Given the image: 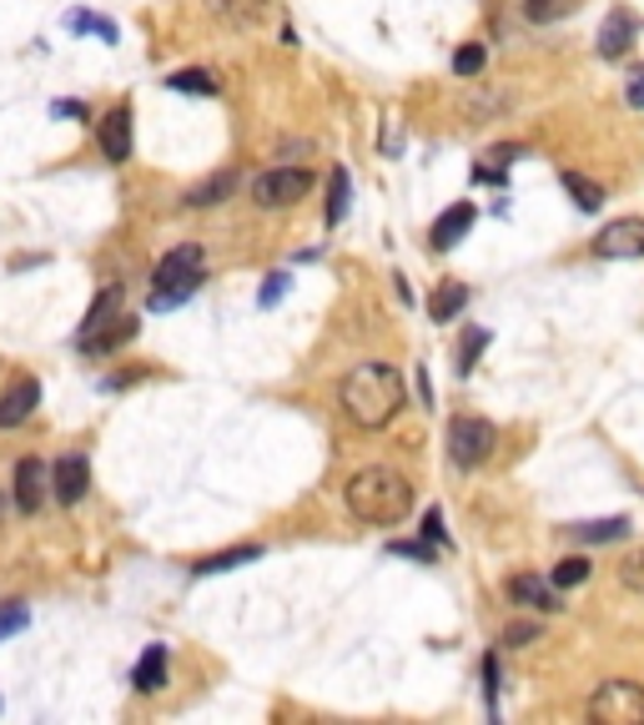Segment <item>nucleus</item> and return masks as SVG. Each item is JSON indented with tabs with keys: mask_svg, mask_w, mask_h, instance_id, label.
I'll use <instances>...</instances> for the list:
<instances>
[{
	"mask_svg": "<svg viewBox=\"0 0 644 725\" xmlns=\"http://www.w3.org/2000/svg\"><path fill=\"white\" fill-rule=\"evenodd\" d=\"M11 484H15V504H21V514H41V504L51 499V469L41 464V459H21Z\"/></svg>",
	"mask_w": 644,
	"mask_h": 725,
	"instance_id": "obj_9",
	"label": "nucleus"
},
{
	"mask_svg": "<svg viewBox=\"0 0 644 725\" xmlns=\"http://www.w3.org/2000/svg\"><path fill=\"white\" fill-rule=\"evenodd\" d=\"M347 191H353L347 172H333V202H327V222H343V212H347Z\"/></svg>",
	"mask_w": 644,
	"mask_h": 725,
	"instance_id": "obj_31",
	"label": "nucleus"
},
{
	"mask_svg": "<svg viewBox=\"0 0 644 725\" xmlns=\"http://www.w3.org/2000/svg\"><path fill=\"white\" fill-rule=\"evenodd\" d=\"M595 252L599 257H644V217H620V222L599 227Z\"/></svg>",
	"mask_w": 644,
	"mask_h": 725,
	"instance_id": "obj_8",
	"label": "nucleus"
},
{
	"mask_svg": "<svg viewBox=\"0 0 644 725\" xmlns=\"http://www.w3.org/2000/svg\"><path fill=\"white\" fill-rule=\"evenodd\" d=\"M398 408H403V378H398L393 363H358L343 378V414L363 433L388 428L398 418Z\"/></svg>",
	"mask_w": 644,
	"mask_h": 725,
	"instance_id": "obj_1",
	"label": "nucleus"
},
{
	"mask_svg": "<svg viewBox=\"0 0 644 725\" xmlns=\"http://www.w3.org/2000/svg\"><path fill=\"white\" fill-rule=\"evenodd\" d=\"M132 338H136V318H111L107 328H96L91 338H81V348L91 358H107V353H116L121 343H132Z\"/></svg>",
	"mask_w": 644,
	"mask_h": 725,
	"instance_id": "obj_14",
	"label": "nucleus"
},
{
	"mask_svg": "<svg viewBox=\"0 0 644 725\" xmlns=\"http://www.w3.org/2000/svg\"><path fill=\"white\" fill-rule=\"evenodd\" d=\"M232 187H237V172H212V177H202L197 187H187V197L181 202L187 207H216V202H227L232 197Z\"/></svg>",
	"mask_w": 644,
	"mask_h": 725,
	"instance_id": "obj_17",
	"label": "nucleus"
},
{
	"mask_svg": "<svg viewBox=\"0 0 644 725\" xmlns=\"http://www.w3.org/2000/svg\"><path fill=\"white\" fill-rule=\"evenodd\" d=\"M282 293H287V273H273V277H267V287L257 293V303H263V308H273V303H282Z\"/></svg>",
	"mask_w": 644,
	"mask_h": 725,
	"instance_id": "obj_33",
	"label": "nucleus"
},
{
	"mask_svg": "<svg viewBox=\"0 0 644 725\" xmlns=\"http://www.w3.org/2000/svg\"><path fill=\"white\" fill-rule=\"evenodd\" d=\"M308 191H312V172L308 167H273V172H263V177L252 182V202L282 212V207L302 202Z\"/></svg>",
	"mask_w": 644,
	"mask_h": 725,
	"instance_id": "obj_6",
	"label": "nucleus"
},
{
	"mask_svg": "<svg viewBox=\"0 0 644 725\" xmlns=\"http://www.w3.org/2000/svg\"><path fill=\"white\" fill-rule=\"evenodd\" d=\"M474 222H478V207L474 202H454L448 212L433 222V232H429V242H433V252H448V248H458V242L474 232Z\"/></svg>",
	"mask_w": 644,
	"mask_h": 725,
	"instance_id": "obj_12",
	"label": "nucleus"
},
{
	"mask_svg": "<svg viewBox=\"0 0 644 725\" xmlns=\"http://www.w3.org/2000/svg\"><path fill=\"white\" fill-rule=\"evenodd\" d=\"M634 36H640V15H634L630 6H614V11L599 21L595 46H599V56H604V61H620L624 51L634 46Z\"/></svg>",
	"mask_w": 644,
	"mask_h": 725,
	"instance_id": "obj_7",
	"label": "nucleus"
},
{
	"mask_svg": "<svg viewBox=\"0 0 644 725\" xmlns=\"http://www.w3.org/2000/svg\"><path fill=\"white\" fill-rule=\"evenodd\" d=\"M589 570H595V564H589L585 554H569V559H559V564H554V590H574V584H585L589 580Z\"/></svg>",
	"mask_w": 644,
	"mask_h": 725,
	"instance_id": "obj_24",
	"label": "nucleus"
},
{
	"mask_svg": "<svg viewBox=\"0 0 644 725\" xmlns=\"http://www.w3.org/2000/svg\"><path fill=\"white\" fill-rule=\"evenodd\" d=\"M36 404H41V383L36 378L11 383V388H5V398H0V428H21L25 418L36 414Z\"/></svg>",
	"mask_w": 644,
	"mask_h": 725,
	"instance_id": "obj_13",
	"label": "nucleus"
},
{
	"mask_svg": "<svg viewBox=\"0 0 644 725\" xmlns=\"http://www.w3.org/2000/svg\"><path fill=\"white\" fill-rule=\"evenodd\" d=\"M589 721L595 725H644V685L640 680H604L589 695Z\"/></svg>",
	"mask_w": 644,
	"mask_h": 725,
	"instance_id": "obj_4",
	"label": "nucleus"
},
{
	"mask_svg": "<svg viewBox=\"0 0 644 725\" xmlns=\"http://www.w3.org/2000/svg\"><path fill=\"white\" fill-rule=\"evenodd\" d=\"M96 142H101V156H107L111 167H121L126 156H132V111L116 107L101 117V127H96Z\"/></svg>",
	"mask_w": 644,
	"mask_h": 725,
	"instance_id": "obj_10",
	"label": "nucleus"
},
{
	"mask_svg": "<svg viewBox=\"0 0 644 725\" xmlns=\"http://www.w3.org/2000/svg\"><path fill=\"white\" fill-rule=\"evenodd\" d=\"M25 619H31V609L21 605V600H11V605H0V640L15 630H25Z\"/></svg>",
	"mask_w": 644,
	"mask_h": 725,
	"instance_id": "obj_30",
	"label": "nucleus"
},
{
	"mask_svg": "<svg viewBox=\"0 0 644 725\" xmlns=\"http://www.w3.org/2000/svg\"><path fill=\"white\" fill-rule=\"evenodd\" d=\"M347 509H353V519L388 529V524L408 519V509H413V484L388 464H368L347 479Z\"/></svg>",
	"mask_w": 644,
	"mask_h": 725,
	"instance_id": "obj_2",
	"label": "nucleus"
},
{
	"mask_svg": "<svg viewBox=\"0 0 644 725\" xmlns=\"http://www.w3.org/2000/svg\"><path fill=\"white\" fill-rule=\"evenodd\" d=\"M429 539H438V545H443V514L438 509L429 514Z\"/></svg>",
	"mask_w": 644,
	"mask_h": 725,
	"instance_id": "obj_38",
	"label": "nucleus"
},
{
	"mask_svg": "<svg viewBox=\"0 0 644 725\" xmlns=\"http://www.w3.org/2000/svg\"><path fill=\"white\" fill-rule=\"evenodd\" d=\"M574 539H585V545H614V539L630 535V519L624 514H609V519H589V524H569Z\"/></svg>",
	"mask_w": 644,
	"mask_h": 725,
	"instance_id": "obj_18",
	"label": "nucleus"
},
{
	"mask_svg": "<svg viewBox=\"0 0 644 725\" xmlns=\"http://www.w3.org/2000/svg\"><path fill=\"white\" fill-rule=\"evenodd\" d=\"M630 107L644 111V72H634V81H630Z\"/></svg>",
	"mask_w": 644,
	"mask_h": 725,
	"instance_id": "obj_37",
	"label": "nucleus"
},
{
	"mask_svg": "<svg viewBox=\"0 0 644 725\" xmlns=\"http://www.w3.org/2000/svg\"><path fill=\"white\" fill-rule=\"evenodd\" d=\"M529 640H538L534 625H509V630L499 635V645H529Z\"/></svg>",
	"mask_w": 644,
	"mask_h": 725,
	"instance_id": "obj_36",
	"label": "nucleus"
},
{
	"mask_svg": "<svg viewBox=\"0 0 644 725\" xmlns=\"http://www.w3.org/2000/svg\"><path fill=\"white\" fill-rule=\"evenodd\" d=\"M86 488H91V464H86L81 453H66L56 469H51V494L60 504H81Z\"/></svg>",
	"mask_w": 644,
	"mask_h": 725,
	"instance_id": "obj_11",
	"label": "nucleus"
},
{
	"mask_svg": "<svg viewBox=\"0 0 644 725\" xmlns=\"http://www.w3.org/2000/svg\"><path fill=\"white\" fill-rule=\"evenodd\" d=\"M484 695H489V705L499 701V660L493 655H484Z\"/></svg>",
	"mask_w": 644,
	"mask_h": 725,
	"instance_id": "obj_35",
	"label": "nucleus"
},
{
	"mask_svg": "<svg viewBox=\"0 0 644 725\" xmlns=\"http://www.w3.org/2000/svg\"><path fill=\"white\" fill-rule=\"evenodd\" d=\"M564 191L574 197L579 212H599V207H604V187H599L595 177H585V172H564Z\"/></svg>",
	"mask_w": 644,
	"mask_h": 725,
	"instance_id": "obj_22",
	"label": "nucleus"
},
{
	"mask_svg": "<svg viewBox=\"0 0 644 725\" xmlns=\"http://www.w3.org/2000/svg\"><path fill=\"white\" fill-rule=\"evenodd\" d=\"M509 600L513 605H529V609H559V595L538 574H513L509 580Z\"/></svg>",
	"mask_w": 644,
	"mask_h": 725,
	"instance_id": "obj_15",
	"label": "nucleus"
},
{
	"mask_svg": "<svg viewBox=\"0 0 644 725\" xmlns=\"http://www.w3.org/2000/svg\"><path fill=\"white\" fill-rule=\"evenodd\" d=\"M202 287V248L197 242H181V248H171L167 257L156 262L152 273V308H177V303H187L191 293Z\"/></svg>",
	"mask_w": 644,
	"mask_h": 725,
	"instance_id": "obj_3",
	"label": "nucleus"
},
{
	"mask_svg": "<svg viewBox=\"0 0 644 725\" xmlns=\"http://www.w3.org/2000/svg\"><path fill=\"white\" fill-rule=\"evenodd\" d=\"M489 348V333L484 328H468L464 333V343H458V378H468L474 373V363H478V353Z\"/></svg>",
	"mask_w": 644,
	"mask_h": 725,
	"instance_id": "obj_26",
	"label": "nucleus"
},
{
	"mask_svg": "<svg viewBox=\"0 0 644 725\" xmlns=\"http://www.w3.org/2000/svg\"><path fill=\"white\" fill-rule=\"evenodd\" d=\"M393 554H403V559H423V564H429V559H433V545H423V539H398Z\"/></svg>",
	"mask_w": 644,
	"mask_h": 725,
	"instance_id": "obj_34",
	"label": "nucleus"
},
{
	"mask_svg": "<svg viewBox=\"0 0 644 725\" xmlns=\"http://www.w3.org/2000/svg\"><path fill=\"white\" fill-rule=\"evenodd\" d=\"M132 680H136V690H146V695L167 690V645H146L136 670H132Z\"/></svg>",
	"mask_w": 644,
	"mask_h": 725,
	"instance_id": "obj_16",
	"label": "nucleus"
},
{
	"mask_svg": "<svg viewBox=\"0 0 644 725\" xmlns=\"http://www.w3.org/2000/svg\"><path fill=\"white\" fill-rule=\"evenodd\" d=\"M464 303H468V287H464V283H443V287H433L429 318H433V322H454L458 312H464Z\"/></svg>",
	"mask_w": 644,
	"mask_h": 725,
	"instance_id": "obj_21",
	"label": "nucleus"
},
{
	"mask_svg": "<svg viewBox=\"0 0 644 725\" xmlns=\"http://www.w3.org/2000/svg\"><path fill=\"white\" fill-rule=\"evenodd\" d=\"M454 72H458V76H478V72H484V46H464V51H458V56H454Z\"/></svg>",
	"mask_w": 644,
	"mask_h": 725,
	"instance_id": "obj_32",
	"label": "nucleus"
},
{
	"mask_svg": "<svg viewBox=\"0 0 644 725\" xmlns=\"http://www.w3.org/2000/svg\"><path fill=\"white\" fill-rule=\"evenodd\" d=\"M493 443H499V428H493L489 418L464 414L448 424V459H454L458 469H478L493 453Z\"/></svg>",
	"mask_w": 644,
	"mask_h": 725,
	"instance_id": "obj_5",
	"label": "nucleus"
},
{
	"mask_svg": "<svg viewBox=\"0 0 644 725\" xmlns=\"http://www.w3.org/2000/svg\"><path fill=\"white\" fill-rule=\"evenodd\" d=\"M167 86L171 91H191V96H216V81L207 72H177Z\"/></svg>",
	"mask_w": 644,
	"mask_h": 725,
	"instance_id": "obj_27",
	"label": "nucleus"
},
{
	"mask_svg": "<svg viewBox=\"0 0 644 725\" xmlns=\"http://www.w3.org/2000/svg\"><path fill=\"white\" fill-rule=\"evenodd\" d=\"M207 11L222 15L227 25H242V31H247V25H257L267 15V0H207Z\"/></svg>",
	"mask_w": 644,
	"mask_h": 725,
	"instance_id": "obj_19",
	"label": "nucleus"
},
{
	"mask_svg": "<svg viewBox=\"0 0 644 725\" xmlns=\"http://www.w3.org/2000/svg\"><path fill=\"white\" fill-rule=\"evenodd\" d=\"M121 298H126V293H121V283H111L107 293H101V298L91 303V312H86V322H81V338H91L96 328H107L111 318H116V308H121Z\"/></svg>",
	"mask_w": 644,
	"mask_h": 725,
	"instance_id": "obj_23",
	"label": "nucleus"
},
{
	"mask_svg": "<svg viewBox=\"0 0 644 725\" xmlns=\"http://www.w3.org/2000/svg\"><path fill=\"white\" fill-rule=\"evenodd\" d=\"M257 559H263L257 545H237V549H222V554L197 559V574H227V570H242V564H257Z\"/></svg>",
	"mask_w": 644,
	"mask_h": 725,
	"instance_id": "obj_20",
	"label": "nucleus"
},
{
	"mask_svg": "<svg viewBox=\"0 0 644 725\" xmlns=\"http://www.w3.org/2000/svg\"><path fill=\"white\" fill-rule=\"evenodd\" d=\"M620 584H624V590H634V595H644V549L624 554V564H620Z\"/></svg>",
	"mask_w": 644,
	"mask_h": 725,
	"instance_id": "obj_29",
	"label": "nucleus"
},
{
	"mask_svg": "<svg viewBox=\"0 0 644 725\" xmlns=\"http://www.w3.org/2000/svg\"><path fill=\"white\" fill-rule=\"evenodd\" d=\"M71 31H91V36H101V41H116V25L111 21H101V15H91V11H71Z\"/></svg>",
	"mask_w": 644,
	"mask_h": 725,
	"instance_id": "obj_28",
	"label": "nucleus"
},
{
	"mask_svg": "<svg viewBox=\"0 0 644 725\" xmlns=\"http://www.w3.org/2000/svg\"><path fill=\"white\" fill-rule=\"evenodd\" d=\"M574 6H579V0H524V15L534 25H549V21H564Z\"/></svg>",
	"mask_w": 644,
	"mask_h": 725,
	"instance_id": "obj_25",
	"label": "nucleus"
}]
</instances>
